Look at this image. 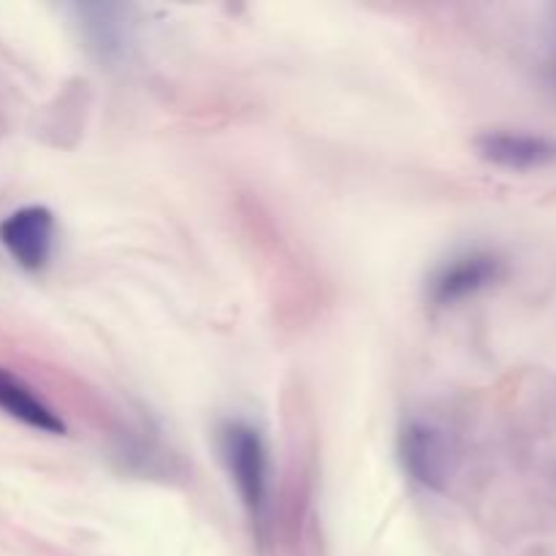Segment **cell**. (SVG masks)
Here are the masks:
<instances>
[{
    "mask_svg": "<svg viewBox=\"0 0 556 556\" xmlns=\"http://www.w3.org/2000/svg\"><path fill=\"white\" fill-rule=\"evenodd\" d=\"M220 448L244 508L253 516H261L269 494V454L264 438L250 424L228 421L220 429Z\"/></svg>",
    "mask_w": 556,
    "mask_h": 556,
    "instance_id": "cell-1",
    "label": "cell"
},
{
    "mask_svg": "<svg viewBox=\"0 0 556 556\" xmlns=\"http://www.w3.org/2000/svg\"><path fill=\"white\" fill-rule=\"evenodd\" d=\"M0 244L27 271H38L52 258L54 215L47 206H22L0 223Z\"/></svg>",
    "mask_w": 556,
    "mask_h": 556,
    "instance_id": "cell-2",
    "label": "cell"
},
{
    "mask_svg": "<svg viewBox=\"0 0 556 556\" xmlns=\"http://www.w3.org/2000/svg\"><path fill=\"white\" fill-rule=\"evenodd\" d=\"M400 459L407 476L424 489H440L451 478V451L443 434L421 421L405 424L400 434Z\"/></svg>",
    "mask_w": 556,
    "mask_h": 556,
    "instance_id": "cell-3",
    "label": "cell"
},
{
    "mask_svg": "<svg viewBox=\"0 0 556 556\" xmlns=\"http://www.w3.org/2000/svg\"><path fill=\"white\" fill-rule=\"evenodd\" d=\"M476 150L483 161L503 168H541L556 161V141L535 134H514V130H492L476 139Z\"/></svg>",
    "mask_w": 556,
    "mask_h": 556,
    "instance_id": "cell-4",
    "label": "cell"
},
{
    "mask_svg": "<svg viewBox=\"0 0 556 556\" xmlns=\"http://www.w3.org/2000/svg\"><path fill=\"white\" fill-rule=\"evenodd\" d=\"M500 261L489 253H467L445 264L429 286L434 304H456L497 280Z\"/></svg>",
    "mask_w": 556,
    "mask_h": 556,
    "instance_id": "cell-5",
    "label": "cell"
},
{
    "mask_svg": "<svg viewBox=\"0 0 556 556\" xmlns=\"http://www.w3.org/2000/svg\"><path fill=\"white\" fill-rule=\"evenodd\" d=\"M0 410H5L16 421L27 424V427L38 429V432L65 434V424L60 421L58 413L43 405L20 378L5 372L3 367H0Z\"/></svg>",
    "mask_w": 556,
    "mask_h": 556,
    "instance_id": "cell-6",
    "label": "cell"
}]
</instances>
